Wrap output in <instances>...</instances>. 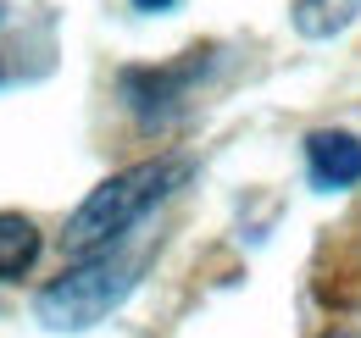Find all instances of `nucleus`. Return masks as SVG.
<instances>
[{
  "mask_svg": "<svg viewBox=\"0 0 361 338\" xmlns=\"http://www.w3.org/2000/svg\"><path fill=\"white\" fill-rule=\"evenodd\" d=\"M139 272H145L139 255H123V250L84 255V261H73L61 277H50L39 289L34 316L45 322L50 333H90L94 322L123 311V299L139 289Z\"/></svg>",
  "mask_w": 361,
  "mask_h": 338,
  "instance_id": "2",
  "label": "nucleus"
},
{
  "mask_svg": "<svg viewBox=\"0 0 361 338\" xmlns=\"http://www.w3.org/2000/svg\"><path fill=\"white\" fill-rule=\"evenodd\" d=\"M295 34L300 39H339L361 17V0H295Z\"/></svg>",
  "mask_w": 361,
  "mask_h": 338,
  "instance_id": "6",
  "label": "nucleus"
},
{
  "mask_svg": "<svg viewBox=\"0 0 361 338\" xmlns=\"http://www.w3.org/2000/svg\"><path fill=\"white\" fill-rule=\"evenodd\" d=\"M217 67H223V50L195 44V50H183L173 61H156V67H123L117 73V94H123L128 117L156 133V127H173L189 111V100L206 89V78Z\"/></svg>",
  "mask_w": 361,
  "mask_h": 338,
  "instance_id": "3",
  "label": "nucleus"
},
{
  "mask_svg": "<svg viewBox=\"0 0 361 338\" xmlns=\"http://www.w3.org/2000/svg\"><path fill=\"white\" fill-rule=\"evenodd\" d=\"M306 177L322 194H345L361 183V139L345 127H317L306 133Z\"/></svg>",
  "mask_w": 361,
  "mask_h": 338,
  "instance_id": "4",
  "label": "nucleus"
},
{
  "mask_svg": "<svg viewBox=\"0 0 361 338\" xmlns=\"http://www.w3.org/2000/svg\"><path fill=\"white\" fill-rule=\"evenodd\" d=\"M128 6H134V11H150V17H156V11H173L178 0H128Z\"/></svg>",
  "mask_w": 361,
  "mask_h": 338,
  "instance_id": "7",
  "label": "nucleus"
},
{
  "mask_svg": "<svg viewBox=\"0 0 361 338\" xmlns=\"http://www.w3.org/2000/svg\"><path fill=\"white\" fill-rule=\"evenodd\" d=\"M39 227L17 211H0V283H17L28 277V266L39 261Z\"/></svg>",
  "mask_w": 361,
  "mask_h": 338,
  "instance_id": "5",
  "label": "nucleus"
},
{
  "mask_svg": "<svg viewBox=\"0 0 361 338\" xmlns=\"http://www.w3.org/2000/svg\"><path fill=\"white\" fill-rule=\"evenodd\" d=\"M195 161L189 156H150V161H134V167L111 172L106 183H94L90 194L78 200V211L67 216L61 227V250L67 255H100V250H117V239L145 222L161 200H173L183 183H189Z\"/></svg>",
  "mask_w": 361,
  "mask_h": 338,
  "instance_id": "1",
  "label": "nucleus"
}]
</instances>
